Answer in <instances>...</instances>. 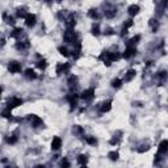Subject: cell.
I'll return each instance as SVG.
<instances>
[{
	"label": "cell",
	"mask_w": 168,
	"mask_h": 168,
	"mask_svg": "<svg viewBox=\"0 0 168 168\" xmlns=\"http://www.w3.org/2000/svg\"><path fill=\"white\" fill-rule=\"evenodd\" d=\"M104 13H105L106 19H113L116 16V13H117V7H114V5H108V7L105 8Z\"/></svg>",
	"instance_id": "8"
},
{
	"label": "cell",
	"mask_w": 168,
	"mask_h": 168,
	"mask_svg": "<svg viewBox=\"0 0 168 168\" xmlns=\"http://www.w3.org/2000/svg\"><path fill=\"white\" fill-rule=\"evenodd\" d=\"M17 141H19V137L16 135V134H13V135H11V137L7 139V142H8L9 144H15V143L17 142Z\"/></svg>",
	"instance_id": "33"
},
{
	"label": "cell",
	"mask_w": 168,
	"mask_h": 168,
	"mask_svg": "<svg viewBox=\"0 0 168 168\" xmlns=\"http://www.w3.org/2000/svg\"><path fill=\"white\" fill-rule=\"evenodd\" d=\"M121 58L120 53H110V51H103L100 54V60H103V63L106 64V66H110L112 62H114V60H118Z\"/></svg>",
	"instance_id": "1"
},
{
	"label": "cell",
	"mask_w": 168,
	"mask_h": 168,
	"mask_svg": "<svg viewBox=\"0 0 168 168\" xmlns=\"http://www.w3.org/2000/svg\"><path fill=\"white\" fill-rule=\"evenodd\" d=\"M110 109H112V100H106V101L101 103V105H100V112L101 113H106Z\"/></svg>",
	"instance_id": "14"
},
{
	"label": "cell",
	"mask_w": 168,
	"mask_h": 168,
	"mask_svg": "<svg viewBox=\"0 0 168 168\" xmlns=\"http://www.w3.org/2000/svg\"><path fill=\"white\" fill-rule=\"evenodd\" d=\"M139 41H141V36H139V34H137V36H134V37L131 38L130 41H129L127 46H135V45H137Z\"/></svg>",
	"instance_id": "21"
},
{
	"label": "cell",
	"mask_w": 168,
	"mask_h": 168,
	"mask_svg": "<svg viewBox=\"0 0 168 168\" xmlns=\"http://www.w3.org/2000/svg\"><path fill=\"white\" fill-rule=\"evenodd\" d=\"M28 120H29V122L32 124L33 127H40L43 124L42 118H40L37 114H29V116H28Z\"/></svg>",
	"instance_id": "3"
},
{
	"label": "cell",
	"mask_w": 168,
	"mask_h": 168,
	"mask_svg": "<svg viewBox=\"0 0 168 168\" xmlns=\"http://www.w3.org/2000/svg\"><path fill=\"white\" fill-rule=\"evenodd\" d=\"M22 99H19V97H12V99H9L8 100V103H7V108L9 109H15V108H17V106L22 105Z\"/></svg>",
	"instance_id": "5"
},
{
	"label": "cell",
	"mask_w": 168,
	"mask_h": 168,
	"mask_svg": "<svg viewBox=\"0 0 168 168\" xmlns=\"http://www.w3.org/2000/svg\"><path fill=\"white\" fill-rule=\"evenodd\" d=\"M71 69V64L70 63H58L57 64V74L58 75H62V74H69V71Z\"/></svg>",
	"instance_id": "4"
},
{
	"label": "cell",
	"mask_w": 168,
	"mask_h": 168,
	"mask_svg": "<svg viewBox=\"0 0 168 168\" xmlns=\"http://www.w3.org/2000/svg\"><path fill=\"white\" fill-rule=\"evenodd\" d=\"M86 142L91 146H95V144H97V139L95 137H86Z\"/></svg>",
	"instance_id": "30"
},
{
	"label": "cell",
	"mask_w": 168,
	"mask_h": 168,
	"mask_svg": "<svg viewBox=\"0 0 168 168\" xmlns=\"http://www.w3.org/2000/svg\"><path fill=\"white\" fill-rule=\"evenodd\" d=\"M25 76L28 77V79H36L37 74H36V71L33 70V69H28V70L25 71Z\"/></svg>",
	"instance_id": "19"
},
{
	"label": "cell",
	"mask_w": 168,
	"mask_h": 168,
	"mask_svg": "<svg viewBox=\"0 0 168 168\" xmlns=\"http://www.w3.org/2000/svg\"><path fill=\"white\" fill-rule=\"evenodd\" d=\"M60 147H62V139H60L59 137H54L53 141H51V150L58 151Z\"/></svg>",
	"instance_id": "12"
},
{
	"label": "cell",
	"mask_w": 168,
	"mask_h": 168,
	"mask_svg": "<svg viewBox=\"0 0 168 168\" xmlns=\"http://www.w3.org/2000/svg\"><path fill=\"white\" fill-rule=\"evenodd\" d=\"M24 19H25L26 26H29V28H33L36 25V22H37V16L34 13H26V16Z\"/></svg>",
	"instance_id": "6"
},
{
	"label": "cell",
	"mask_w": 168,
	"mask_h": 168,
	"mask_svg": "<svg viewBox=\"0 0 168 168\" xmlns=\"http://www.w3.org/2000/svg\"><path fill=\"white\" fill-rule=\"evenodd\" d=\"M69 86L72 88V87H76L77 86V76L76 75H71L70 77H69Z\"/></svg>",
	"instance_id": "20"
},
{
	"label": "cell",
	"mask_w": 168,
	"mask_h": 168,
	"mask_svg": "<svg viewBox=\"0 0 168 168\" xmlns=\"http://www.w3.org/2000/svg\"><path fill=\"white\" fill-rule=\"evenodd\" d=\"M64 22H66V25L67 28H74L75 24H76V19H75V15L74 13H70L67 17L64 19Z\"/></svg>",
	"instance_id": "11"
},
{
	"label": "cell",
	"mask_w": 168,
	"mask_h": 168,
	"mask_svg": "<svg viewBox=\"0 0 168 168\" xmlns=\"http://www.w3.org/2000/svg\"><path fill=\"white\" fill-rule=\"evenodd\" d=\"M37 67L40 70H45V69H46V67H47L46 59H40V60H38V62H37Z\"/></svg>",
	"instance_id": "28"
},
{
	"label": "cell",
	"mask_w": 168,
	"mask_h": 168,
	"mask_svg": "<svg viewBox=\"0 0 168 168\" xmlns=\"http://www.w3.org/2000/svg\"><path fill=\"white\" fill-rule=\"evenodd\" d=\"M80 97L83 100H92L95 97V89L93 88H88V89H84V91L82 92Z\"/></svg>",
	"instance_id": "9"
},
{
	"label": "cell",
	"mask_w": 168,
	"mask_h": 168,
	"mask_svg": "<svg viewBox=\"0 0 168 168\" xmlns=\"http://www.w3.org/2000/svg\"><path fill=\"white\" fill-rule=\"evenodd\" d=\"M158 76L160 77V79H166V76H167V72H166V71H161V72H159V74H158Z\"/></svg>",
	"instance_id": "40"
},
{
	"label": "cell",
	"mask_w": 168,
	"mask_h": 168,
	"mask_svg": "<svg viewBox=\"0 0 168 168\" xmlns=\"http://www.w3.org/2000/svg\"><path fill=\"white\" fill-rule=\"evenodd\" d=\"M16 47H17L19 50H26V49H29V42H28V41L17 42V45H16Z\"/></svg>",
	"instance_id": "23"
},
{
	"label": "cell",
	"mask_w": 168,
	"mask_h": 168,
	"mask_svg": "<svg viewBox=\"0 0 168 168\" xmlns=\"http://www.w3.org/2000/svg\"><path fill=\"white\" fill-rule=\"evenodd\" d=\"M88 16L91 19H93V20H97L99 17H100V15H99V11L96 9V8H92V9H89L88 11Z\"/></svg>",
	"instance_id": "18"
},
{
	"label": "cell",
	"mask_w": 168,
	"mask_h": 168,
	"mask_svg": "<svg viewBox=\"0 0 168 168\" xmlns=\"http://www.w3.org/2000/svg\"><path fill=\"white\" fill-rule=\"evenodd\" d=\"M2 92H3V88L0 87V99H2Z\"/></svg>",
	"instance_id": "43"
},
{
	"label": "cell",
	"mask_w": 168,
	"mask_h": 168,
	"mask_svg": "<svg viewBox=\"0 0 168 168\" xmlns=\"http://www.w3.org/2000/svg\"><path fill=\"white\" fill-rule=\"evenodd\" d=\"M167 151H168V142L164 139V141H161V142H160V144H159V147H158V153H159V154H166Z\"/></svg>",
	"instance_id": "15"
},
{
	"label": "cell",
	"mask_w": 168,
	"mask_h": 168,
	"mask_svg": "<svg viewBox=\"0 0 168 168\" xmlns=\"http://www.w3.org/2000/svg\"><path fill=\"white\" fill-rule=\"evenodd\" d=\"M135 54H137L135 46H127V47L125 49V51H124V58H125V59H130V58H133Z\"/></svg>",
	"instance_id": "10"
},
{
	"label": "cell",
	"mask_w": 168,
	"mask_h": 168,
	"mask_svg": "<svg viewBox=\"0 0 168 168\" xmlns=\"http://www.w3.org/2000/svg\"><path fill=\"white\" fill-rule=\"evenodd\" d=\"M91 32H92L93 36H99V34H100V26H99V24H93Z\"/></svg>",
	"instance_id": "31"
},
{
	"label": "cell",
	"mask_w": 168,
	"mask_h": 168,
	"mask_svg": "<svg viewBox=\"0 0 168 168\" xmlns=\"http://www.w3.org/2000/svg\"><path fill=\"white\" fill-rule=\"evenodd\" d=\"M67 100H69V103L72 108H75V106L77 105V95H69V96H67Z\"/></svg>",
	"instance_id": "17"
},
{
	"label": "cell",
	"mask_w": 168,
	"mask_h": 168,
	"mask_svg": "<svg viewBox=\"0 0 168 168\" xmlns=\"http://www.w3.org/2000/svg\"><path fill=\"white\" fill-rule=\"evenodd\" d=\"M58 51H59L60 55H63V57H69V55H70L69 49H67L66 46H59L58 47Z\"/></svg>",
	"instance_id": "26"
},
{
	"label": "cell",
	"mask_w": 168,
	"mask_h": 168,
	"mask_svg": "<svg viewBox=\"0 0 168 168\" xmlns=\"http://www.w3.org/2000/svg\"><path fill=\"white\" fill-rule=\"evenodd\" d=\"M133 24H134V21H133V20H126V21L124 22V26L129 29L130 26H133Z\"/></svg>",
	"instance_id": "38"
},
{
	"label": "cell",
	"mask_w": 168,
	"mask_h": 168,
	"mask_svg": "<svg viewBox=\"0 0 168 168\" xmlns=\"http://www.w3.org/2000/svg\"><path fill=\"white\" fill-rule=\"evenodd\" d=\"M139 5L137 4H131V5H129V8H127V13L131 16V17H134V16H137L139 13Z\"/></svg>",
	"instance_id": "13"
},
{
	"label": "cell",
	"mask_w": 168,
	"mask_h": 168,
	"mask_svg": "<svg viewBox=\"0 0 168 168\" xmlns=\"http://www.w3.org/2000/svg\"><path fill=\"white\" fill-rule=\"evenodd\" d=\"M8 71L11 74H19V72H21V64L19 62H16V60H12L8 64Z\"/></svg>",
	"instance_id": "7"
},
{
	"label": "cell",
	"mask_w": 168,
	"mask_h": 168,
	"mask_svg": "<svg viewBox=\"0 0 168 168\" xmlns=\"http://www.w3.org/2000/svg\"><path fill=\"white\" fill-rule=\"evenodd\" d=\"M121 86H122V80H121V79L112 80V87H113V88H120Z\"/></svg>",
	"instance_id": "34"
},
{
	"label": "cell",
	"mask_w": 168,
	"mask_h": 168,
	"mask_svg": "<svg viewBox=\"0 0 168 168\" xmlns=\"http://www.w3.org/2000/svg\"><path fill=\"white\" fill-rule=\"evenodd\" d=\"M63 40L64 42L67 43H74L76 40H77V36H76V32L74 30V28H69L66 32H64V34H63Z\"/></svg>",
	"instance_id": "2"
},
{
	"label": "cell",
	"mask_w": 168,
	"mask_h": 168,
	"mask_svg": "<svg viewBox=\"0 0 168 168\" xmlns=\"http://www.w3.org/2000/svg\"><path fill=\"white\" fill-rule=\"evenodd\" d=\"M72 131H74L75 134H83V133H84V129L76 125V126H74V127H72Z\"/></svg>",
	"instance_id": "35"
},
{
	"label": "cell",
	"mask_w": 168,
	"mask_h": 168,
	"mask_svg": "<svg viewBox=\"0 0 168 168\" xmlns=\"http://www.w3.org/2000/svg\"><path fill=\"white\" fill-rule=\"evenodd\" d=\"M108 158H109L110 160L116 161V160H118V158H120V154L117 153V151H110V153L108 154Z\"/></svg>",
	"instance_id": "27"
},
{
	"label": "cell",
	"mask_w": 168,
	"mask_h": 168,
	"mask_svg": "<svg viewBox=\"0 0 168 168\" xmlns=\"http://www.w3.org/2000/svg\"><path fill=\"white\" fill-rule=\"evenodd\" d=\"M2 117H3V118H7V120L12 118V109H9V108L4 109V110L2 112Z\"/></svg>",
	"instance_id": "22"
},
{
	"label": "cell",
	"mask_w": 168,
	"mask_h": 168,
	"mask_svg": "<svg viewBox=\"0 0 168 168\" xmlns=\"http://www.w3.org/2000/svg\"><path fill=\"white\" fill-rule=\"evenodd\" d=\"M125 34H127V28H122V30H121V36H125Z\"/></svg>",
	"instance_id": "42"
},
{
	"label": "cell",
	"mask_w": 168,
	"mask_h": 168,
	"mask_svg": "<svg viewBox=\"0 0 168 168\" xmlns=\"http://www.w3.org/2000/svg\"><path fill=\"white\" fill-rule=\"evenodd\" d=\"M135 75H137V71L135 70H129L126 74H125V82H131L134 77H135Z\"/></svg>",
	"instance_id": "16"
},
{
	"label": "cell",
	"mask_w": 168,
	"mask_h": 168,
	"mask_svg": "<svg viewBox=\"0 0 168 168\" xmlns=\"http://www.w3.org/2000/svg\"><path fill=\"white\" fill-rule=\"evenodd\" d=\"M59 164H60V167H64V168H69V167H70V161H69V160H67L66 158H63L62 160H60V163H59Z\"/></svg>",
	"instance_id": "36"
},
{
	"label": "cell",
	"mask_w": 168,
	"mask_h": 168,
	"mask_svg": "<svg viewBox=\"0 0 168 168\" xmlns=\"http://www.w3.org/2000/svg\"><path fill=\"white\" fill-rule=\"evenodd\" d=\"M104 33H105L106 36H109V34H113V29H110V28H106Z\"/></svg>",
	"instance_id": "41"
},
{
	"label": "cell",
	"mask_w": 168,
	"mask_h": 168,
	"mask_svg": "<svg viewBox=\"0 0 168 168\" xmlns=\"http://www.w3.org/2000/svg\"><path fill=\"white\" fill-rule=\"evenodd\" d=\"M150 25L153 26V30H156V29H158V26H159V24H158V21H156V20H151Z\"/></svg>",
	"instance_id": "37"
},
{
	"label": "cell",
	"mask_w": 168,
	"mask_h": 168,
	"mask_svg": "<svg viewBox=\"0 0 168 168\" xmlns=\"http://www.w3.org/2000/svg\"><path fill=\"white\" fill-rule=\"evenodd\" d=\"M21 34H22V29H21V28H15V29L11 32V37H12V38H17Z\"/></svg>",
	"instance_id": "24"
},
{
	"label": "cell",
	"mask_w": 168,
	"mask_h": 168,
	"mask_svg": "<svg viewBox=\"0 0 168 168\" xmlns=\"http://www.w3.org/2000/svg\"><path fill=\"white\" fill-rule=\"evenodd\" d=\"M16 15H17V17H19V19H24L25 16H26V9H25L24 7H22V8H19V9H17V13H16Z\"/></svg>",
	"instance_id": "29"
},
{
	"label": "cell",
	"mask_w": 168,
	"mask_h": 168,
	"mask_svg": "<svg viewBox=\"0 0 168 168\" xmlns=\"http://www.w3.org/2000/svg\"><path fill=\"white\" fill-rule=\"evenodd\" d=\"M77 161H79V164L80 166H84V164H87L88 163V156L87 155H79L77 156Z\"/></svg>",
	"instance_id": "25"
},
{
	"label": "cell",
	"mask_w": 168,
	"mask_h": 168,
	"mask_svg": "<svg viewBox=\"0 0 168 168\" xmlns=\"http://www.w3.org/2000/svg\"><path fill=\"white\" fill-rule=\"evenodd\" d=\"M3 19H4V21L5 22H7V24H13V17H12V16H9L8 13H4L3 15Z\"/></svg>",
	"instance_id": "32"
},
{
	"label": "cell",
	"mask_w": 168,
	"mask_h": 168,
	"mask_svg": "<svg viewBox=\"0 0 168 168\" xmlns=\"http://www.w3.org/2000/svg\"><path fill=\"white\" fill-rule=\"evenodd\" d=\"M118 142H120V138H116V135H114L113 138L110 139V142H109V143L112 144V146H114V144H117V143H118Z\"/></svg>",
	"instance_id": "39"
}]
</instances>
